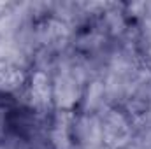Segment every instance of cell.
<instances>
[{"mask_svg":"<svg viewBox=\"0 0 151 149\" xmlns=\"http://www.w3.org/2000/svg\"><path fill=\"white\" fill-rule=\"evenodd\" d=\"M102 133H104V140L109 146H123L130 137V128L128 123L123 119V116H119L118 112H111L104 119Z\"/></svg>","mask_w":151,"mask_h":149,"instance_id":"cell-1","label":"cell"},{"mask_svg":"<svg viewBox=\"0 0 151 149\" xmlns=\"http://www.w3.org/2000/svg\"><path fill=\"white\" fill-rule=\"evenodd\" d=\"M23 82V72L12 60H0V90H14Z\"/></svg>","mask_w":151,"mask_h":149,"instance_id":"cell-2","label":"cell"},{"mask_svg":"<svg viewBox=\"0 0 151 149\" xmlns=\"http://www.w3.org/2000/svg\"><path fill=\"white\" fill-rule=\"evenodd\" d=\"M56 98L62 107H70L77 98V84L70 75L58 77L56 82Z\"/></svg>","mask_w":151,"mask_h":149,"instance_id":"cell-3","label":"cell"},{"mask_svg":"<svg viewBox=\"0 0 151 149\" xmlns=\"http://www.w3.org/2000/svg\"><path fill=\"white\" fill-rule=\"evenodd\" d=\"M32 97H34L35 104H40V105L49 102V97H51V93H49V81L42 72H37L34 75V79H32Z\"/></svg>","mask_w":151,"mask_h":149,"instance_id":"cell-4","label":"cell"}]
</instances>
